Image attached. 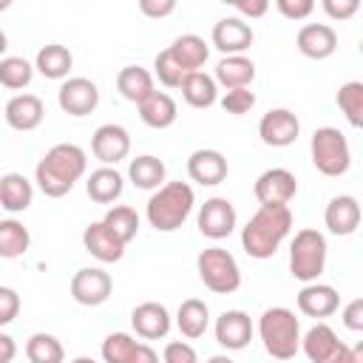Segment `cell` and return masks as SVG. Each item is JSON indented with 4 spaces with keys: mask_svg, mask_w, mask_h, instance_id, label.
I'll use <instances>...</instances> for the list:
<instances>
[{
    "mask_svg": "<svg viewBox=\"0 0 363 363\" xmlns=\"http://www.w3.org/2000/svg\"><path fill=\"white\" fill-rule=\"evenodd\" d=\"M298 133H301V122L286 108H272L258 122V136L269 147H286L298 139Z\"/></svg>",
    "mask_w": 363,
    "mask_h": 363,
    "instance_id": "obj_13",
    "label": "cell"
},
{
    "mask_svg": "<svg viewBox=\"0 0 363 363\" xmlns=\"http://www.w3.org/2000/svg\"><path fill=\"white\" fill-rule=\"evenodd\" d=\"M31 247V233L23 221L17 218H3L0 221V258H20Z\"/></svg>",
    "mask_w": 363,
    "mask_h": 363,
    "instance_id": "obj_34",
    "label": "cell"
},
{
    "mask_svg": "<svg viewBox=\"0 0 363 363\" xmlns=\"http://www.w3.org/2000/svg\"><path fill=\"white\" fill-rule=\"evenodd\" d=\"M57 102L68 116H88L99 105V88L88 77H68L57 91Z\"/></svg>",
    "mask_w": 363,
    "mask_h": 363,
    "instance_id": "obj_11",
    "label": "cell"
},
{
    "mask_svg": "<svg viewBox=\"0 0 363 363\" xmlns=\"http://www.w3.org/2000/svg\"><path fill=\"white\" fill-rule=\"evenodd\" d=\"M227 159L221 150H213V147H199L190 153L187 159V176L201 184V187H216L227 179Z\"/></svg>",
    "mask_w": 363,
    "mask_h": 363,
    "instance_id": "obj_16",
    "label": "cell"
},
{
    "mask_svg": "<svg viewBox=\"0 0 363 363\" xmlns=\"http://www.w3.org/2000/svg\"><path fill=\"white\" fill-rule=\"evenodd\" d=\"M301 349L309 363H352V346H346L326 323H315L306 335H301Z\"/></svg>",
    "mask_w": 363,
    "mask_h": 363,
    "instance_id": "obj_8",
    "label": "cell"
},
{
    "mask_svg": "<svg viewBox=\"0 0 363 363\" xmlns=\"http://www.w3.org/2000/svg\"><path fill=\"white\" fill-rule=\"evenodd\" d=\"M252 193L258 199L261 207H281V204H289L298 193V182H295V173H289L286 167H269L264 170L255 184H252Z\"/></svg>",
    "mask_w": 363,
    "mask_h": 363,
    "instance_id": "obj_9",
    "label": "cell"
},
{
    "mask_svg": "<svg viewBox=\"0 0 363 363\" xmlns=\"http://www.w3.org/2000/svg\"><path fill=\"white\" fill-rule=\"evenodd\" d=\"M309 150H312V164L323 176H343L349 170V164H352L349 139L332 125H323V128H318L312 133Z\"/></svg>",
    "mask_w": 363,
    "mask_h": 363,
    "instance_id": "obj_7",
    "label": "cell"
},
{
    "mask_svg": "<svg viewBox=\"0 0 363 363\" xmlns=\"http://www.w3.org/2000/svg\"><path fill=\"white\" fill-rule=\"evenodd\" d=\"M196 269L201 284L216 292V295H230L241 286V269L238 261L233 258V252L221 250V247H207L199 252L196 258Z\"/></svg>",
    "mask_w": 363,
    "mask_h": 363,
    "instance_id": "obj_6",
    "label": "cell"
},
{
    "mask_svg": "<svg viewBox=\"0 0 363 363\" xmlns=\"http://www.w3.org/2000/svg\"><path fill=\"white\" fill-rule=\"evenodd\" d=\"M258 335L264 349L275 360H289L301 349V320L286 306H272L258 318Z\"/></svg>",
    "mask_w": 363,
    "mask_h": 363,
    "instance_id": "obj_4",
    "label": "cell"
},
{
    "mask_svg": "<svg viewBox=\"0 0 363 363\" xmlns=\"http://www.w3.org/2000/svg\"><path fill=\"white\" fill-rule=\"evenodd\" d=\"M340 113L349 119L352 128H360L363 125V82L352 79V82H343L337 88V96H335Z\"/></svg>",
    "mask_w": 363,
    "mask_h": 363,
    "instance_id": "obj_37",
    "label": "cell"
},
{
    "mask_svg": "<svg viewBox=\"0 0 363 363\" xmlns=\"http://www.w3.org/2000/svg\"><path fill=\"white\" fill-rule=\"evenodd\" d=\"M122 187H125L122 173L113 170V167H105V164L96 167V170H91V176L85 182V193L96 204H113L122 196Z\"/></svg>",
    "mask_w": 363,
    "mask_h": 363,
    "instance_id": "obj_27",
    "label": "cell"
},
{
    "mask_svg": "<svg viewBox=\"0 0 363 363\" xmlns=\"http://www.w3.org/2000/svg\"><path fill=\"white\" fill-rule=\"evenodd\" d=\"M130 363H159V354H156V349L150 343H139L133 357H130Z\"/></svg>",
    "mask_w": 363,
    "mask_h": 363,
    "instance_id": "obj_50",
    "label": "cell"
},
{
    "mask_svg": "<svg viewBox=\"0 0 363 363\" xmlns=\"http://www.w3.org/2000/svg\"><path fill=\"white\" fill-rule=\"evenodd\" d=\"M235 9H238V14H241V20L244 17H264L267 11H269V3L267 0H235Z\"/></svg>",
    "mask_w": 363,
    "mask_h": 363,
    "instance_id": "obj_48",
    "label": "cell"
},
{
    "mask_svg": "<svg viewBox=\"0 0 363 363\" xmlns=\"http://www.w3.org/2000/svg\"><path fill=\"white\" fill-rule=\"evenodd\" d=\"M326 238L323 233L312 230V227H303L295 233L292 244H289V272L292 278L303 281V284H312L320 278L323 267H326Z\"/></svg>",
    "mask_w": 363,
    "mask_h": 363,
    "instance_id": "obj_5",
    "label": "cell"
},
{
    "mask_svg": "<svg viewBox=\"0 0 363 363\" xmlns=\"http://www.w3.org/2000/svg\"><path fill=\"white\" fill-rule=\"evenodd\" d=\"M153 74L159 77V82H162L164 88H179L182 79H184V71L176 65V60L170 57L167 48L156 54V60H153Z\"/></svg>",
    "mask_w": 363,
    "mask_h": 363,
    "instance_id": "obj_40",
    "label": "cell"
},
{
    "mask_svg": "<svg viewBox=\"0 0 363 363\" xmlns=\"http://www.w3.org/2000/svg\"><path fill=\"white\" fill-rule=\"evenodd\" d=\"M182 96H184V102L190 105V108H210V105H216V99H218V85H216V79L210 77V74H204V71H190V74H184V79H182Z\"/></svg>",
    "mask_w": 363,
    "mask_h": 363,
    "instance_id": "obj_30",
    "label": "cell"
},
{
    "mask_svg": "<svg viewBox=\"0 0 363 363\" xmlns=\"http://www.w3.org/2000/svg\"><path fill=\"white\" fill-rule=\"evenodd\" d=\"M130 323L142 340H159L170 332V312L156 301H145L130 312Z\"/></svg>",
    "mask_w": 363,
    "mask_h": 363,
    "instance_id": "obj_21",
    "label": "cell"
},
{
    "mask_svg": "<svg viewBox=\"0 0 363 363\" xmlns=\"http://www.w3.org/2000/svg\"><path fill=\"white\" fill-rule=\"evenodd\" d=\"M113 278L102 267H82L71 278V298L82 306H99L111 298Z\"/></svg>",
    "mask_w": 363,
    "mask_h": 363,
    "instance_id": "obj_10",
    "label": "cell"
},
{
    "mask_svg": "<svg viewBox=\"0 0 363 363\" xmlns=\"http://www.w3.org/2000/svg\"><path fill=\"white\" fill-rule=\"evenodd\" d=\"M176 326H179V332H182L184 337H190V340L201 337V335L207 332V326H210V309H207V303H204L201 298H187V301H182V303H179V312H176Z\"/></svg>",
    "mask_w": 363,
    "mask_h": 363,
    "instance_id": "obj_31",
    "label": "cell"
},
{
    "mask_svg": "<svg viewBox=\"0 0 363 363\" xmlns=\"http://www.w3.org/2000/svg\"><path fill=\"white\" fill-rule=\"evenodd\" d=\"M14 357H17V343H14V337L6 335V332H0V363H11Z\"/></svg>",
    "mask_w": 363,
    "mask_h": 363,
    "instance_id": "obj_49",
    "label": "cell"
},
{
    "mask_svg": "<svg viewBox=\"0 0 363 363\" xmlns=\"http://www.w3.org/2000/svg\"><path fill=\"white\" fill-rule=\"evenodd\" d=\"M207 363H235V360H233V357H227V354H213Z\"/></svg>",
    "mask_w": 363,
    "mask_h": 363,
    "instance_id": "obj_52",
    "label": "cell"
},
{
    "mask_svg": "<svg viewBox=\"0 0 363 363\" xmlns=\"http://www.w3.org/2000/svg\"><path fill=\"white\" fill-rule=\"evenodd\" d=\"M235 221H238V216H235L233 201H227L221 196L207 199L201 204V210H199V233L207 235V238H213V241L227 238L235 230Z\"/></svg>",
    "mask_w": 363,
    "mask_h": 363,
    "instance_id": "obj_12",
    "label": "cell"
},
{
    "mask_svg": "<svg viewBox=\"0 0 363 363\" xmlns=\"http://www.w3.org/2000/svg\"><path fill=\"white\" fill-rule=\"evenodd\" d=\"M252 26L241 17H221L213 26V45L224 54V57H235L244 54L252 45Z\"/></svg>",
    "mask_w": 363,
    "mask_h": 363,
    "instance_id": "obj_15",
    "label": "cell"
},
{
    "mask_svg": "<svg viewBox=\"0 0 363 363\" xmlns=\"http://www.w3.org/2000/svg\"><path fill=\"white\" fill-rule=\"evenodd\" d=\"M128 176H130V182H133L139 190H159V187L164 184L167 167H164V162H162L159 156L145 153V156L130 159V164H128Z\"/></svg>",
    "mask_w": 363,
    "mask_h": 363,
    "instance_id": "obj_32",
    "label": "cell"
},
{
    "mask_svg": "<svg viewBox=\"0 0 363 363\" xmlns=\"http://www.w3.org/2000/svg\"><path fill=\"white\" fill-rule=\"evenodd\" d=\"M360 3L357 0H323V11L332 20H349L352 14H357Z\"/></svg>",
    "mask_w": 363,
    "mask_h": 363,
    "instance_id": "obj_45",
    "label": "cell"
},
{
    "mask_svg": "<svg viewBox=\"0 0 363 363\" xmlns=\"http://www.w3.org/2000/svg\"><path fill=\"white\" fill-rule=\"evenodd\" d=\"M295 45L309 60H326L337 51V31L329 23H306L301 26Z\"/></svg>",
    "mask_w": 363,
    "mask_h": 363,
    "instance_id": "obj_18",
    "label": "cell"
},
{
    "mask_svg": "<svg viewBox=\"0 0 363 363\" xmlns=\"http://www.w3.org/2000/svg\"><path fill=\"white\" fill-rule=\"evenodd\" d=\"M216 85L233 91V88H250L252 79H255V62L244 54H235V57H224L218 60L216 65Z\"/></svg>",
    "mask_w": 363,
    "mask_h": 363,
    "instance_id": "obj_25",
    "label": "cell"
},
{
    "mask_svg": "<svg viewBox=\"0 0 363 363\" xmlns=\"http://www.w3.org/2000/svg\"><path fill=\"white\" fill-rule=\"evenodd\" d=\"M9 6H11L9 0H0V11H3V9H9Z\"/></svg>",
    "mask_w": 363,
    "mask_h": 363,
    "instance_id": "obj_55",
    "label": "cell"
},
{
    "mask_svg": "<svg viewBox=\"0 0 363 363\" xmlns=\"http://www.w3.org/2000/svg\"><path fill=\"white\" fill-rule=\"evenodd\" d=\"M26 357H28V363H62L65 360V349L54 335L34 332L26 340Z\"/></svg>",
    "mask_w": 363,
    "mask_h": 363,
    "instance_id": "obj_36",
    "label": "cell"
},
{
    "mask_svg": "<svg viewBox=\"0 0 363 363\" xmlns=\"http://www.w3.org/2000/svg\"><path fill=\"white\" fill-rule=\"evenodd\" d=\"M343 326L352 332H363V298H354L343 306Z\"/></svg>",
    "mask_w": 363,
    "mask_h": 363,
    "instance_id": "obj_46",
    "label": "cell"
},
{
    "mask_svg": "<svg viewBox=\"0 0 363 363\" xmlns=\"http://www.w3.org/2000/svg\"><path fill=\"white\" fill-rule=\"evenodd\" d=\"M252 332H255V326H252L250 315L241 312V309H227L216 318V340L230 352H238V349L250 346Z\"/></svg>",
    "mask_w": 363,
    "mask_h": 363,
    "instance_id": "obj_17",
    "label": "cell"
},
{
    "mask_svg": "<svg viewBox=\"0 0 363 363\" xmlns=\"http://www.w3.org/2000/svg\"><path fill=\"white\" fill-rule=\"evenodd\" d=\"M292 230V210L289 204L281 207H258L250 221L241 227V247L250 258H272L284 238Z\"/></svg>",
    "mask_w": 363,
    "mask_h": 363,
    "instance_id": "obj_2",
    "label": "cell"
},
{
    "mask_svg": "<svg viewBox=\"0 0 363 363\" xmlns=\"http://www.w3.org/2000/svg\"><path fill=\"white\" fill-rule=\"evenodd\" d=\"M139 11L145 14V17H167V14H173L176 11V3L173 0H139Z\"/></svg>",
    "mask_w": 363,
    "mask_h": 363,
    "instance_id": "obj_47",
    "label": "cell"
},
{
    "mask_svg": "<svg viewBox=\"0 0 363 363\" xmlns=\"http://www.w3.org/2000/svg\"><path fill=\"white\" fill-rule=\"evenodd\" d=\"M221 108L233 116H241V113H250L255 108V94L250 88H233V91H224L221 96Z\"/></svg>",
    "mask_w": 363,
    "mask_h": 363,
    "instance_id": "obj_41",
    "label": "cell"
},
{
    "mask_svg": "<svg viewBox=\"0 0 363 363\" xmlns=\"http://www.w3.org/2000/svg\"><path fill=\"white\" fill-rule=\"evenodd\" d=\"M102 224H105L125 247H128V244L136 238V233H139V216H136V210L128 207V204H113V207L105 213Z\"/></svg>",
    "mask_w": 363,
    "mask_h": 363,
    "instance_id": "obj_35",
    "label": "cell"
},
{
    "mask_svg": "<svg viewBox=\"0 0 363 363\" xmlns=\"http://www.w3.org/2000/svg\"><path fill=\"white\" fill-rule=\"evenodd\" d=\"M20 315V295L11 286H0V326H9Z\"/></svg>",
    "mask_w": 363,
    "mask_h": 363,
    "instance_id": "obj_43",
    "label": "cell"
},
{
    "mask_svg": "<svg viewBox=\"0 0 363 363\" xmlns=\"http://www.w3.org/2000/svg\"><path fill=\"white\" fill-rule=\"evenodd\" d=\"M88 170V156L79 145L71 142H60L54 145L34 167V182L40 187L43 196L48 199H62L65 193H71V187L85 176Z\"/></svg>",
    "mask_w": 363,
    "mask_h": 363,
    "instance_id": "obj_1",
    "label": "cell"
},
{
    "mask_svg": "<svg viewBox=\"0 0 363 363\" xmlns=\"http://www.w3.org/2000/svg\"><path fill=\"white\" fill-rule=\"evenodd\" d=\"M193 204H196V193L187 182H164L147 199L145 216L153 230L173 233L187 221V216L193 213Z\"/></svg>",
    "mask_w": 363,
    "mask_h": 363,
    "instance_id": "obj_3",
    "label": "cell"
},
{
    "mask_svg": "<svg viewBox=\"0 0 363 363\" xmlns=\"http://www.w3.org/2000/svg\"><path fill=\"white\" fill-rule=\"evenodd\" d=\"M116 91L128 99V102H145L156 88H153V74L142 65H125L116 74Z\"/></svg>",
    "mask_w": 363,
    "mask_h": 363,
    "instance_id": "obj_29",
    "label": "cell"
},
{
    "mask_svg": "<svg viewBox=\"0 0 363 363\" xmlns=\"http://www.w3.org/2000/svg\"><path fill=\"white\" fill-rule=\"evenodd\" d=\"M6 48H9V37H6V31L0 28V54H3Z\"/></svg>",
    "mask_w": 363,
    "mask_h": 363,
    "instance_id": "obj_53",
    "label": "cell"
},
{
    "mask_svg": "<svg viewBox=\"0 0 363 363\" xmlns=\"http://www.w3.org/2000/svg\"><path fill=\"white\" fill-rule=\"evenodd\" d=\"M162 363H199V354L187 340H170L162 352Z\"/></svg>",
    "mask_w": 363,
    "mask_h": 363,
    "instance_id": "obj_42",
    "label": "cell"
},
{
    "mask_svg": "<svg viewBox=\"0 0 363 363\" xmlns=\"http://www.w3.org/2000/svg\"><path fill=\"white\" fill-rule=\"evenodd\" d=\"M352 363H363V343L352 346Z\"/></svg>",
    "mask_w": 363,
    "mask_h": 363,
    "instance_id": "obj_51",
    "label": "cell"
},
{
    "mask_svg": "<svg viewBox=\"0 0 363 363\" xmlns=\"http://www.w3.org/2000/svg\"><path fill=\"white\" fill-rule=\"evenodd\" d=\"M326 230L335 235H352L360 227V204L354 196H335L323 213Z\"/></svg>",
    "mask_w": 363,
    "mask_h": 363,
    "instance_id": "obj_23",
    "label": "cell"
},
{
    "mask_svg": "<svg viewBox=\"0 0 363 363\" xmlns=\"http://www.w3.org/2000/svg\"><path fill=\"white\" fill-rule=\"evenodd\" d=\"M74 65V57L65 45L60 43H48L37 51V60H34V68L45 77V79H65L68 71Z\"/></svg>",
    "mask_w": 363,
    "mask_h": 363,
    "instance_id": "obj_33",
    "label": "cell"
},
{
    "mask_svg": "<svg viewBox=\"0 0 363 363\" xmlns=\"http://www.w3.org/2000/svg\"><path fill=\"white\" fill-rule=\"evenodd\" d=\"M91 150L105 167H111V164L122 162L130 153V133L122 125H113V122L99 125L91 136Z\"/></svg>",
    "mask_w": 363,
    "mask_h": 363,
    "instance_id": "obj_14",
    "label": "cell"
},
{
    "mask_svg": "<svg viewBox=\"0 0 363 363\" xmlns=\"http://www.w3.org/2000/svg\"><path fill=\"white\" fill-rule=\"evenodd\" d=\"M71 363H96V360H94V357H85V354H82V357H74Z\"/></svg>",
    "mask_w": 363,
    "mask_h": 363,
    "instance_id": "obj_54",
    "label": "cell"
},
{
    "mask_svg": "<svg viewBox=\"0 0 363 363\" xmlns=\"http://www.w3.org/2000/svg\"><path fill=\"white\" fill-rule=\"evenodd\" d=\"M43 116H45V105H43V99L37 94H14L6 102V122L14 130L26 133V130L40 128Z\"/></svg>",
    "mask_w": 363,
    "mask_h": 363,
    "instance_id": "obj_20",
    "label": "cell"
},
{
    "mask_svg": "<svg viewBox=\"0 0 363 363\" xmlns=\"http://www.w3.org/2000/svg\"><path fill=\"white\" fill-rule=\"evenodd\" d=\"M340 309V295L335 286L329 284H303V289L298 292V312L306 318H329Z\"/></svg>",
    "mask_w": 363,
    "mask_h": 363,
    "instance_id": "obj_19",
    "label": "cell"
},
{
    "mask_svg": "<svg viewBox=\"0 0 363 363\" xmlns=\"http://www.w3.org/2000/svg\"><path fill=\"white\" fill-rule=\"evenodd\" d=\"M34 65L26 57H3L0 60V85L9 91H20L31 82Z\"/></svg>",
    "mask_w": 363,
    "mask_h": 363,
    "instance_id": "obj_38",
    "label": "cell"
},
{
    "mask_svg": "<svg viewBox=\"0 0 363 363\" xmlns=\"http://www.w3.org/2000/svg\"><path fill=\"white\" fill-rule=\"evenodd\" d=\"M139 116L147 128H156V130H164L176 122L179 116V108H176V99L164 91H153L145 102H139Z\"/></svg>",
    "mask_w": 363,
    "mask_h": 363,
    "instance_id": "obj_26",
    "label": "cell"
},
{
    "mask_svg": "<svg viewBox=\"0 0 363 363\" xmlns=\"http://www.w3.org/2000/svg\"><path fill=\"white\" fill-rule=\"evenodd\" d=\"M275 9L286 20H306L315 11V0H275Z\"/></svg>",
    "mask_w": 363,
    "mask_h": 363,
    "instance_id": "obj_44",
    "label": "cell"
},
{
    "mask_svg": "<svg viewBox=\"0 0 363 363\" xmlns=\"http://www.w3.org/2000/svg\"><path fill=\"white\" fill-rule=\"evenodd\" d=\"M139 340L128 332H113L102 340V360L105 363H130Z\"/></svg>",
    "mask_w": 363,
    "mask_h": 363,
    "instance_id": "obj_39",
    "label": "cell"
},
{
    "mask_svg": "<svg viewBox=\"0 0 363 363\" xmlns=\"http://www.w3.org/2000/svg\"><path fill=\"white\" fill-rule=\"evenodd\" d=\"M167 51H170V57L176 60V65H179L184 74L201 71V65H204L207 57H210V48H207V43H204V37H199V34H182V37H176V40L167 45Z\"/></svg>",
    "mask_w": 363,
    "mask_h": 363,
    "instance_id": "obj_24",
    "label": "cell"
},
{
    "mask_svg": "<svg viewBox=\"0 0 363 363\" xmlns=\"http://www.w3.org/2000/svg\"><path fill=\"white\" fill-rule=\"evenodd\" d=\"M34 201V184L23 173L0 176V207L9 213H23Z\"/></svg>",
    "mask_w": 363,
    "mask_h": 363,
    "instance_id": "obj_28",
    "label": "cell"
},
{
    "mask_svg": "<svg viewBox=\"0 0 363 363\" xmlns=\"http://www.w3.org/2000/svg\"><path fill=\"white\" fill-rule=\"evenodd\" d=\"M82 247L102 264H113L125 255V244L102 224V221H91L82 233Z\"/></svg>",
    "mask_w": 363,
    "mask_h": 363,
    "instance_id": "obj_22",
    "label": "cell"
}]
</instances>
